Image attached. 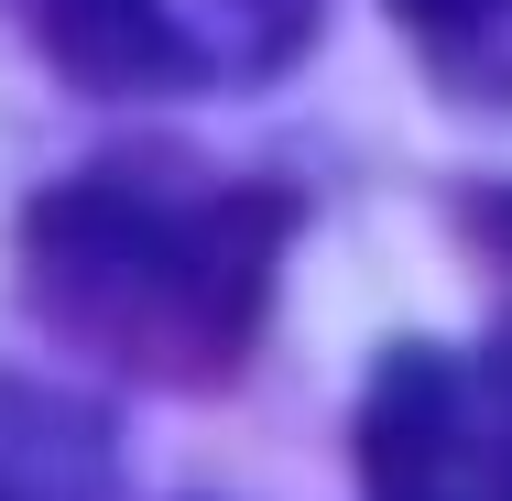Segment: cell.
Here are the masks:
<instances>
[{
  "label": "cell",
  "instance_id": "obj_1",
  "mask_svg": "<svg viewBox=\"0 0 512 501\" xmlns=\"http://www.w3.org/2000/svg\"><path fill=\"white\" fill-rule=\"evenodd\" d=\"M295 197L197 164H88L22 207V305L99 371L207 393L251 360Z\"/></svg>",
  "mask_w": 512,
  "mask_h": 501
},
{
  "label": "cell",
  "instance_id": "obj_2",
  "mask_svg": "<svg viewBox=\"0 0 512 501\" xmlns=\"http://www.w3.org/2000/svg\"><path fill=\"white\" fill-rule=\"evenodd\" d=\"M22 11L77 88H120V99L284 77L316 33V0H22Z\"/></svg>",
  "mask_w": 512,
  "mask_h": 501
},
{
  "label": "cell",
  "instance_id": "obj_3",
  "mask_svg": "<svg viewBox=\"0 0 512 501\" xmlns=\"http://www.w3.org/2000/svg\"><path fill=\"white\" fill-rule=\"evenodd\" d=\"M360 501H512V371L491 349H393L360 393Z\"/></svg>",
  "mask_w": 512,
  "mask_h": 501
},
{
  "label": "cell",
  "instance_id": "obj_4",
  "mask_svg": "<svg viewBox=\"0 0 512 501\" xmlns=\"http://www.w3.org/2000/svg\"><path fill=\"white\" fill-rule=\"evenodd\" d=\"M414 55L469 88V99H512V0H393Z\"/></svg>",
  "mask_w": 512,
  "mask_h": 501
},
{
  "label": "cell",
  "instance_id": "obj_5",
  "mask_svg": "<svg viewBox=\"0 0 512 501\" xmlns=\"http://www.w3.org/2000/svg\"><path fill=\"white\" fill-rule=\"evenodd\" d=\"M469 240H480V273H491V360L512 371V186H491V197L469 207Z\"/></svg>",
  "mask_w": 512,
  "mask_h": 501
}]
</instances>
